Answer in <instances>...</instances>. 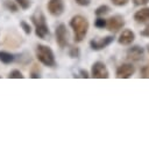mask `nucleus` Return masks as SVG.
<instances>
[{
  "mask_svg": "<svg viewBox=\"0 0 149 147\" xmlns=\"http://www.w3.org/2000/svg\"><path fill=\"white\" fill-rule=\"evenodd\" d=\"M141 76L144 79H149V64L141 68Z\"/></svg>",
  "mask_w": 149,
  "mask_h": 147,
  "instance_id": "nucleus-22",
  "label": "nucleus"
},
{
  "mask_svg": "<svg viewBox=\"0 0 149 147\" xmlns=\"http://www.w3.org/2000/svg\"><path fill=\"white\" fill-rule=\"evenodd\" d=\"M23 10H26V9H28L30 6H31V2H30V0H14Z\"/></svg>",
  "mask_w": 149,
  "mask_h": 147,
  "instance_id": "nucleus-18",
  "label": "nucleus"
},
{
  "mask_svg": "<svg viewBox=\"0 0 149 147\" xmlns=\"http://www.w3.org/2000/svg\"><path fill=\"white\" fill-rule=\"evenodd\" d=\"M79 74H80V76H81V78H85V79H87V78L90 76V75H88V73H87L85 69H80V71H79Z\"/></svg>",
  "mask_w": 149,
  "mask_h": 147,
  "instance_id": "nucleus-27",
  "label": "nucleus"
},
{
  "mask_svg": "<svg viewBox=\"0 0 149 147\" xmlns=\"http://www.w3.org/2000/svg\"><path fill=\"white\" fill-rule=\"evenodd\" d=\"M35 53H36L37 60L41 64H43L44 66H48V67H55L56 66L55 54L49 46L43 45V44H37L36 49H35Z\"/></svg>",
  "mask_w": 149,
  "mask_h": 147,
  "instance_id": "nucleus-3",
  "label": "nucleus"
},
{
  "mask_svg": "<svg viewBox=\"0 0 149 147\" xmlns=\"http://www.w3.org/2000/svg\"><path fill=\"white\" fill-rule=\"evenodd\" d=\"M134 39H135V34H134V31H132L130 29H125V30L120 34L118 42H119V44H121V45H130V44L134 42Z\"/></svg>",
  "mask_w": 149,
  "mask_h": 147,
  "instance_id": "nucleus-11",
  "label": "nucleus"
},
{
  "mask_svg": "<svg viewBox=\"0 0 149 147\" xmlns=\"http://www.w3.org/2000/svg\"><path fill=\"white\" fill-rule=\"evenodd\" d=\"M79 6H88L90 5V0H74Z\"/></svg>",
  "mask_w": 149,
  "mask_h": 147,
  "instance_id": "nucleus-26",
  "label": "nucleus"
},
{
  "mask_svg": "<svg viewBox=\"0 0 149 147\" xmlns=\"http://www.w3.org/2000/svg\"><path fill=\"white\" fill-rule=\"evenodd\" d=\"M47 8H48V12L52 16L58 17L64 13V9H65L64 0H49Z\"/></svg>",
  "mask_w": 149,
  "mask_h": 147,
  "instance_id": "nucleus-7",
  "label": "nucleus"
},
{
  "mask_svg": "<svg viewBox=\"0 0 149 147\" xmlns=\"http://www.w3.org/2000/svg\"><path fill=\"white\" fill-rule=\"evenodd\" d=\"M111 1H112V3H113L114 6H116V7L126 6V5L129 2V0H111Z\"/></svg>",
  "mask_w": 149,
  "mask_h": 147,
  "instance_id": "nucleus-23",
  "label": "nucleus"
},
{
  "mask_svg": "<svg viewBox=\"0 0 149 147\" xmlns=\"http://www.w3.org/2000/svg\"><path fill=\"white\" fill-rule=\"evenodd\" d=\"M0 61L3 64H10L14 61V56L7 51H0Z\"/></svg>",
  "mask_w": 149,
  "mask_h": 147,
  "instance_id": "nucleus-13",
  "label": "nucleus"
},
{
  "mask_svg": "<svg viewBox=\"0 0 149 147\" xmlns=\"http://www.w3.org/2000/svg\"><path fill=\"white\" fill-rule=\"evenodd\" d=\"M31 21L35 25V34L41 39H47V37L50 35L49 27L47 24V20L44 14L41 10H36L31 15Z\"/></svg>",
  "mask_w": 149,
  "mask_h": 147,
  "instance_id": "nucleus-2",
  "label": "nucleus"
},
{
  "mask_svg": "<svg viewBox=\"0 0 149 147\" xmlns=\"http://www.w3.org/2000/svg\"><path fill=\"white\" fill-rule=\"evenodd\" d=\"M94 25L98 29H104L106 27V20L102 16H98V19L94 21Z\"/></svg>",
  "mask_w": 149,
  "mask_h": 147,
  "instance_id": "nucleus-16",
  "label": "nucleus"
},
{
  "mask_svg": "<svg viewBox=\"0 0 149 147\" xmlns=\"http://www.w3.org/2000/svg\"><path fill=\"white\" fill-rule=\"evenodd\" d=\"M133 2L135 6H146L149 2V0H133Z\"/></svg>",
  "mask_w": 149,
  "mask_h": 147,
  "instance_id": "nucleus-25",
  "label": "nucleus"
},
{
  "mask_svg": "<svg viewBox=\"0 0 149 147\" xmlns=\"http://www.w3.org/2000/svg\"><path fill=\"white\" fill-rule=\"evenodd\" d=\"M8 78L9 79H23V75L19 69H13V71L9 72Z\"/></svg>",
  "mask_w": 149,
  "mask_h": 147,
  "instance_id": "nucleus-19",
  "label": "nucleus"
},
{
  "mask_svg": "<svg viewBox=\"0 0 149 147\" xmlns=\"http://www.w3.org/2000/svg\"><path fill=\"white\" fill-rule=\"evenodd\" d=\"M70 27L73 30V39L77 43H80L85 36L87 35L88 31V21L86 17L81 16V15H74L72 16V19L70 20Z\"/></svg>",
  "mask_w": 149,
  "mask_h": 147,
  "instance_id": "nucleus-1",
  "label": "nucleus"
},
{
  "mask_svg": "<svg viewBox=\"0 0 149 147\" xmlns=\"http://www.w3.org/2000/svg\"><path fill=\"white\" fill-rule=\"evenodd\" d=\"M143 56H144V49L139 45H134L127 50V58L132 61H140L143 58Z\"/></svg>",
  "mask_w": 149,
  "mask_h": 147,
  "instance_id": "nucleus-10",
  "label": "nucleus"
},
{
  "mask_svg": "<svg viewBox=\"0 0 149 147\" xmlns=\"http://www.w3.org/2000/svg\"><path fill=\"white\" fill-rule=\"evenodd\" d=\"M114 41V37L112 35L109 36H105V37H101L99 39H92L90 42V46L92 50H95V51H99V50H102L105 47H107L109 44H112Z\"/></svg>",
  "mask_w": 149,
  "mask_h": 147,
  "instance_id": "nucleus-8",
  "label": "nucleus"
},
{
  "mask_svg": "<svg viewBox=\"0 0 149 147\" xmlns=\"http://www.w3.org/2000/svg\"><path fill=\"white\" fill-rule=\"evenodd\" d=\"M134 20L137 23H149V7H143L134 14Z\"/></svg>",
  "mask_w": 149,
  "mask_h": 147,
  "instance_id": "nucleus-12",
  "label": "nucleus"
},
{
  "mask_svg": "<svg viewBox=\"0 0 149 147\" xmlns=\"http://www.w3.org/2000/svg\"><path fill=\"white\" fill-rule=\"evenodd\" d=\"M125 25V19L121 15H113L106 20V28L111 32H118Z\"/></svg>",
  "mask_w": 149,
  "mask_h": 147,
  "instance_id": "nucleus-5",
  "label": "nucleus"
},
{
  "mask_svg": "<svg viewBox=\"0 0 149 147\" xmlns=\"http://www.w3.org/2000/svg\"><path fill=\"white\" fill-rule=\"evenodd\" d=\"M20 27L23 29V31H24V34H27V35H29L30 32H31V28H30V25H29V23H27L26 21H21L20 22Z\"/></svg>",
  "mask_w": 149,
  "mask_h": 147,
  "instance_id": "nucleus-20",
  "label": "nucleus"
},
{
  "mask_svg": "<svg viewBox=\"0 0 149 147\" xmlns=\"http://www.w3.org/2000/svg\"><path fill=\"white\" fill-rule=\"evenodd\" d=\"M79 54H80L79 47H77V46H70V49H69V56L71 58H73V59L74 58H78Z\"/></svg>",
  "mask_w": 149,
  "mask_h": 147,
  "instance_id": "nucleus-17",
  "label": "nucleus"
},
{
  "mask_svg": "<svg viewBox=\"0 0 149 147\" xmlns=\"http://www.w3.org/2000/svg\"><path fill=\"white\" fill-rule=\"evenodd\" d=\"M141 36H143V37H149V23L144 27V29L143 30H141Z\"/></svg>",
  "mask_w": 149,
  "mask_h": 147,
  "instance_id": "nucleus-24",
  "label": "nucleus"
},
{
  "mask_svg": "<svg viewBox=\"0 0 149 147\" xmlns=\"http://www.w3.org/2000/svg\"><path fill=\"white\" fill-rule=\"evenodd\" d=\"M91 76L94 79H107L109 78V72L102 61H95L91 68Z\"/></svg>",
  "mask_w": 149,
  "mask_h": 147,
  "instance_id": "nucleus-4",
  "label": "nucleus"
},
{
  "mask_svg": "<svg viewBox=\"0 0 149 147\" xmlns=\"http://www.w3.org/2000/svg\"><path fill=\"white\" fill-rule=\"evenodd\" d=\"M3 6L9 10V12H13V13H16L19 10V7H17V3L15 1H12V0H5L3 1Z\"/></svg>",
  "mask_w": 149,
  "mask_h": 147,
  "instance_id": "nucleus-14",
  "label": "nucleus"
},
{
  "mask_svg": "<svg viewBox=\"0 0 149 147\" xmlns=\"http://www.w3.org/2000/svg\"><path fill=\"white\" fill-rule=\"evenodd\" d=\"M134 73H135V67L132 64H129V63H126V64L120 65L116 68V72H115L118 79H128Z\"/></svg>",
  "mask_w": 149,
  "mask_h": 147,
  "instance_id": "nucleus-9",
  "label": "nucleus"
},
{
  "mask_svg": "<svg viewBox=\"0 0 149 147\" xmlns=\"http://www.w3.org/2000/svg\"><path fill=\"white\" fill-rule=\"evenodd\" d=\"M30 78H33V79H40L41 78V73H40L38 68L36 67V65H34V67L30 71Z\"/></svg>",
  "mask_w": 149,
  "mask_h": 147,
  "instance_id": "nucleus-21",
  "label": "nucleus"
},
{
  "mask_svg": "<svg viewBox=\"0 0 149 147\" xmlns=\"http://www.w3.org/2000/svg\"><path fill=\"white\" fill-rule=\"evenodd\" d=\"M68 37H69V34H68L66 25L64 23L58 24L56 28V43L61 49H64L68 45V41H69Z\"/></svg>",
  "mask_w": 149,
  "mask_h": 147,
  "instance_id": "nucleus-6",
  "label": "nucleus"
},
{
  "mask_svg": "<svg viewBox=\"0 0 149 147\" xmlns=\"http://www.w3.org/2000/svg\"><path fill=\"white\" fill-rule=\"evenodd\" d=\"M109 10H111V8L107 6V5H101V6H99L97 9H95V15L97 16H105L106 14H108L109 13Z\"/></svg>",
  "mask_w": 149,
  "mask_h": 147,
  "instance_id": "nucleus-15",
  "label": "nucleus"
},
{
  "mask_svg": "<svg viewBox=\"0 0 149 147\" xmlns=\"http://www.w3.org/2000/svg\"><path fill=\"white\" fill-rule=\"evenodd\" d=\"M148 50H149V49H148Z\"/></svg>",
  "mask_w": 149,
  "mask_h": 147,
  "instance_id": "nucleus-28",
  "label": "nucleus"
}]
</instances>
